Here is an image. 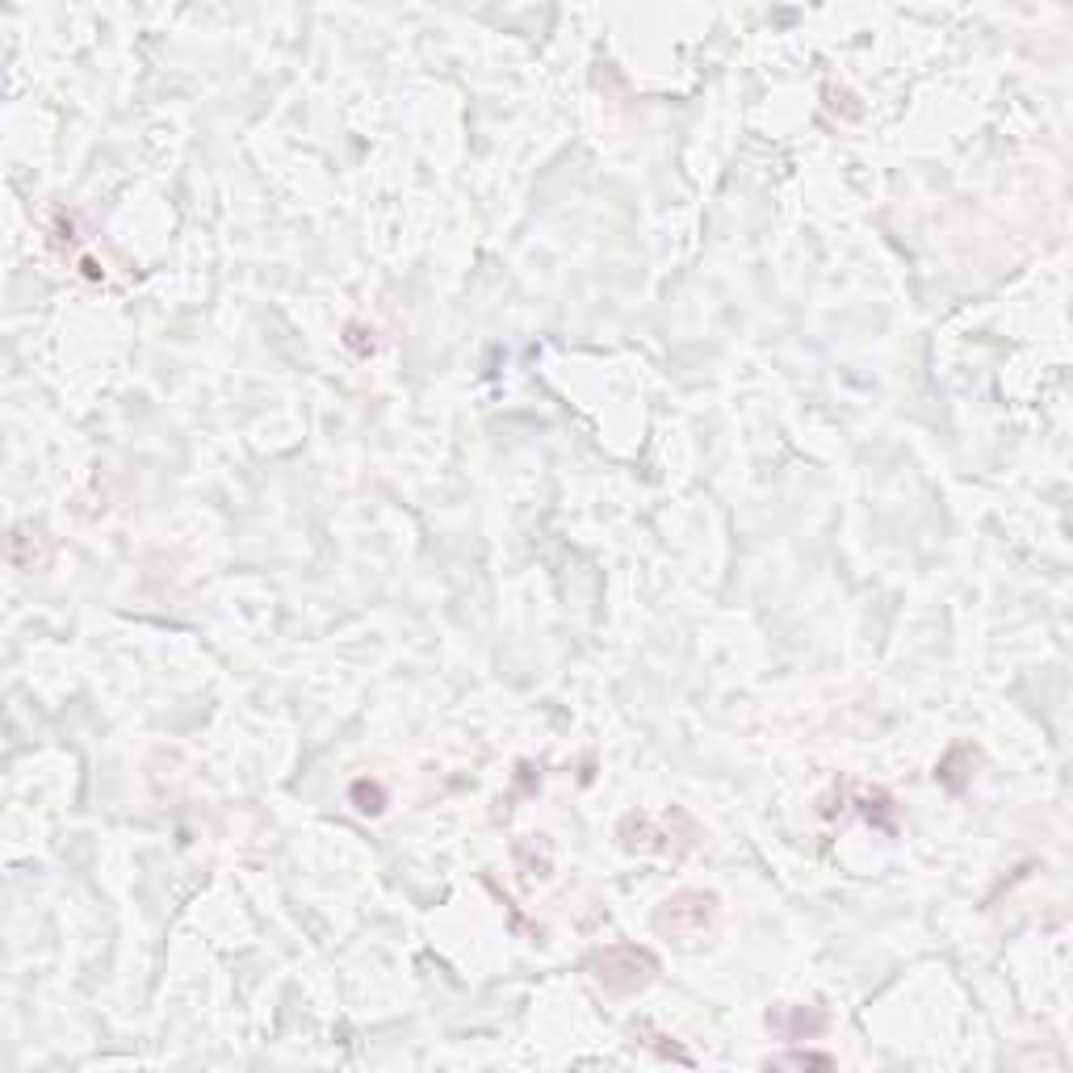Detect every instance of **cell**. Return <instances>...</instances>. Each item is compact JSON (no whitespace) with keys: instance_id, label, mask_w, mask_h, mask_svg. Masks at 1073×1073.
Segmentation results:
<instances>
[{"instance_id":"1","label":"cell","mask_w":1073,"mask_h":1073,"mask_svg":"<svg viewBox=\"0 0 1073 1073\" xmlns=\"http://www.w3.org/2000/svg\"><path fill=\"white\" fill-rule=\"evenodd\" d=\"M717 918V897L713 893H675L663 902V910L654 914V923L671 931L675 939H696L713 927Z\"/></svg>"},{"instance_id":"2","label":"cell","mask_w":1073,"mask_h":1073,"mask_svg":"<svg viewBox=\"0 0 1073 1073\" xmlns=\"http://www.w3.org/2000/svg\"><path fill=\"white\" fill-rule=\"evenodd\" d=\"M596 969H600L596 977L608 985V990H638V985L654 973V960L646 952H638V948L621 944V948H608L596 960Z\"/></svg>"},{"instance_id":"3","label":"cell","mask_w":1073,"mask_h":1073,"mask_svg":"<svg viewBox=\"0 0 1073 1073\" xmlns=\"http://www.w3.org/2000/svg\"><path fill=\"white\" fill-rule=\"evenodd\" d=\"M353 797L361 801V805H357L361 814H378V809H382V788H378V784H357V788H353Z\"/></svg>"},{"instance_id":"4","label":"cell","mask_w":1073,"mask_h":1073,"mask_svg":"<svg viewBox=\"0 0 1073 1073\" xmlns=\"http://www.w3.org/2000/svg\"><path fill=\"white\" fill-rule=\"evenodd\" d=\"M772 1065H830V1057H809V1053H793V1057H776Z\"/></svg>"}]
</instances>
